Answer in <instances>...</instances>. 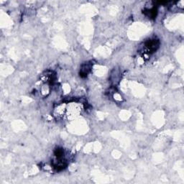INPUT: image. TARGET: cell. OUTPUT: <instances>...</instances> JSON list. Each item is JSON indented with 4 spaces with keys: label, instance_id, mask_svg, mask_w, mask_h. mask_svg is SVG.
<instances>
[{
    "label": "cell",
    "instance_id": "cell-2",
    "mask_svg": "<svg viewBox=\"0 0 184 184\" xmlns=\"http://www.w3.org/2000/svg\"><path fill=\"white\" fill-rule=\"evenodd\" d=\"M54 155L55 157H56L57 160H63V155H64L63 150L62 148H60V147H58V148L55 150Z\"/></svg>",
    "mask_w": 184,
    "mask_h": 184
},
{
    "label": "cell",
    "instance_id": "cell-1",
    "mask_svg": "<svg viewBox=\"0 0 184 184\" xmlns=\"http://www.w3.org/2000/svg\"><path fill=\"white\" fill-rule=\"evenodd\" d=\"M158 47H159V41L155 39L149 40L145 43V48H147V50L149 53L155 52L158 48Z\"/></svg>",
    "mask_w": 184,
    "mask_h": 184
}]
</instances>
